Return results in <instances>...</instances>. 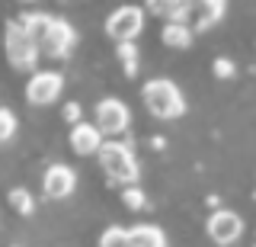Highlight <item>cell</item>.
<instances>
[{
  "instance_id": "obj_16",
  "label": "cell",
  "mask_w": 256,
  "mask_h": 247,
  "mask_svg": "<svg viewBox=\"0 0 256 247\" xmlns=\"http://www.w3.org/2000/svg\"><path fill=\"white\" fill-rule=\"evenodd\" d=\"M10 205H13V209L20 212V215H32V212H36L32 193H29V189H22V186H16L13 193H10Z\"/></svg>"
},
{
  "instance_id": "obj_14",
  "label": "cell",
  "mask_w": 256,
  "mask_h": 247,
  "mask_svg": "<svg viewBox=\"0 0 256 247\" xmlns=\"http://www.w3.org/2000/svg\"><path fill=\"white\" fill-rule=\"evenodd\" d=\"M160 36H164V45H170V49H189L192 45V33L182 23H166Z\"/></svg>"
},
{
  "instance_id": "obj_11",
  "label": "cell",
  "mask_w": 256,
  "mask_h": 247,
  "mask_svg": "<svg viewBox=\"0 0 256 247\" xmlns=\"http://www.w3.org/2000/svg\"><path fill=\"white\" fill-rule=\"evenodd\" d=\"M100 145H102V132L93 122H74V129H70V148L77 154H96Z\"/></svg>"
},
{
  "instance_id": "obj_15",
  "label": "cell",
  "mask_w": 256,
  "mask_h": 247,
  "mask_svg": "<svg viewBox=\"0 0 256 247\" xmlns=\"http://www.w3.org/2000/svg\"><path fill=\"white\" fill-rule=\"evenodd\" d=\"M144 7L154 17H164L166 23H180V13H182V0H148Z\"/></svg>"
},
{
  "instance_id": "obj_7",
  "label": "cell",
  "mask_w": 256,
  "mask_h": 247,
  "mask_svg": "<svg viewBox=\"0 0 256 247\" xmlns=\"http://www.w3.org/2000/svg\"><path fill=\"white\" fill-rule=\"evenodd\" d=\"M128 119H132V113H128V106L122 100L116 97H106L96 103V129H100L102 135H118L128 129Z\"/></svg>"
},
{
  "instance_id": "obj_20",
  "label": "cell",
  "mask_w": 256,
  "mask_h": 247,
  "mask_svg": "<svg viewBox=\"0 0 256 247\" xmlns=\"http://www.w3.org/2000/svg\"><path fill=\"white\" fill-rule=\"evenodd\" d=\"M122 199H125V205H128V209H141V205H144V193H141L138 186H128Z\"/></svg>"
},
{
  "instance_id": "obj_17",
  "label": "cell",
  "mask_w": 256,
  "mask_h": 247,
  "mask_svg": "<svg viewBox=\"0 0 256 247\" xmlns=\"http://www.w3.org/2000/svg\"><path fill=\"white\" fill-rule=\"evenodd\" d=\"M100 247H128V228H122V225L106 228L100 237Z\"/></svg>"
},
{
  "instance_id": "obj_5",
  "label": "cell",
  "mask_w": 256,
  "mask_h": 247,
  "mask_svg": "<svg viewBox=\"0 0 256 247\" xmlns=\"http://www.w3.org/2000/svg\"><path fill=\"white\" fill-rule=\"evenodd\" d=\"M144 29V13L141 7H118L116 13L106 20V33L116 39V42H134V36H138Z\"/></svg>"
},
{
  "instance_id": "obj_4",
  "label": "cell",
  "mask_w": 256,
  "mask_h": 247,
  "mask_svg": "<svg viewBox=\"0 0 256 247\" xmlns=\"http://www.w3.org/2000/svg\"><path fill=\"white\" fill-rule=\"evenodd\" d=\"M224 10H228V0H182L180 23L189 33H202L224 17Z\"/></svg>"
},
{
  "instance_id": "obj_6",
  "label": "cell",
  "mask_w": 256,
  "mask_h": 247,
  "mask_svg": "<svg viewBox=\"0 0 256 247\" xmlns=\"http://www.w3.org/2000/svg\"><path fill=\"white\" fill-rule=\"evenodd\" d=\"M61 87H64V77L58 71H36L26 84V100L32 106H48L61 97Z\"/></svg>"
},
{
  "instance_id": "obj_9",
  "label": "cell",
  "mask_w": 256,
  "mask_h": 247,
  "mask_svg": "<svg viewBox=\"0 0 256 247\" xmlns=\"http://www.w3.org/2000/svg\"><path fill=\"white\" fill-rule=\"evenodd\" d=\"M74 26H70L68 20H52V26H48V33L42 39V45H38V55H52V58H61V55L70 52V45H74Z\"/></svg>"
},
{
  "instance_id": "obj_18",
  "label": "cell",
  "mask_w": 256,
  "mask_h": 247,
  "mask_svg": "<svg viewBox=\"0 0 256 247\" xmlns=\"http://www.w3.org/2000/svg\"><path fill=\"white\" fill-rule=\"evenodd\" d=\"M118 61H122L125 74L138 71V49H134V42H118Z\"/></svg>"
},
{
  "instance_id": "obj_21",
  "label": "cell",
  "mask_w": 256,
  "mask_h": 247,
  "mask_svg": "<svg viewBox=\"0 0 256 247\" xmlns=\"http://www.w3.org/2000/svg\"><path fill=\"white\" fill-rule=\"evenodd\" d=\"M234 61H228V58H218V61H214V74H218V77H230V74H234Z\"/></svg>"
},
{
  "instance_id": "obj_13",
  "label": "cell",
  "mask_w": 256,
  "mask_h": 247,
  "mask_svg": "<svg viewBox=\"0 0 256 247\" xmlns=\"http://www.w3.org/2000/svg\"><path fill=\"white\" fill-rule=\"evenodd\" d=\"M52 13H26L22 20H16L22 26V33H26L29 39H32V45H42V39H45V33H48V26H52Z\"/></svg>"
},
{
  "instance_id": "obj_19",
  "label": "cell",
  "mask_w": 256,
  "mask_h": 247,
  "mask_svg": "<svg viewBox=\"0 0 256 247\" xmlns=\"http://www.w3.org/2000/svg\"><path fill=\"white\" fill-rule=\"evenodd\" d=\"M13 135H16V116L10 113V109H0V145L10 141Z\"/></svg>"
},
{
  "instance_id": "obj_2",
  "label": "cell",
  "mask_w": 256,
  "mask_h": 247,
  "mask_svg": "<svg viewBox=\"0 0 256 247\" xmlns=\"http://www.w3.org/2000/svg\"><path fill=\"white\" fill-rule=\"evenodd\" d=\"M96 157H100V167L112 180H118V183L138 180V164H134V154L125 141H102L100 151H96Z\"/></svg>"
},
{
  "instance_id": "obj_1",
  "label": "cell",
  "mask_w": 256,
  "mask_h": 247,
  "mask_svg": "<svg viewBox=\"0 0 256 247\" xmlns=\"http://www.w3.org/2000/svg\"><path fill=\"white\" fill-rule=\"evenodd\" d=\"M141 100L157 119H180L186 113V100H182L180 87L173 81H166V77H154V81L144 84Z\"/></svg>"
},
{
  "instance_id": "obj_22",
  "label": "cell",
  "mask_w": 256,
  "mask_h": 247,
  "mask_svg": "<svg viewBox=\"0 0 256 247\" xmlns=\"http://www.w3.org/2000/svg\"><path fill=\"white\" fill-rule=\"evenodd\" d=\"M64 116H68L70 122H80V106L77 103H68V106H64Z\"/></svg>"
},
{
  "instance_id": "obj_12",
  "label": "cell",
  "mask_w": 256,
  "mask_h": 247,
  "mask_svg": "<svg viewBox=\"0 0 256 247\" xmlns=\"http://www.w3.org/2000/svg\"><path fill=\"white\" fill-rule=\"evenodd\" d=\"M128 247H166V234L157 225H134L128 228Z\"/></svg>"
},
{
  "instance_id": "obj_10",
  "label": "cell",
  "mask_w": 256,
  "mask_h": 247,
  "mask_svg": "<svg viewBox=\"0 0 256 247\" xmlns=\"http://www.w3.org/2000/svg\"><path fill=\"white\" fill-rule=\"evenodd\" d=\"M42 186H45V196H52V199L70 196V193H74V186H77L74 167H68V164H52V167L45 170V177H42Z\"/></svg>"
},
{
  "instance_id": "obj_8",
  "label": "cell",
  "mask_w": 256,
  "mask_h": 247,
  "mask_svg": "<svg viewBox=\"0 0 256 247\" xmlns=\"http://www.w3.org/2000/svg\"><path fill=\"white\" fill-rule=\"evenodd\" d=\"M240 234H244V218H240L237 212L218 209L212 218H208V237H212L214 244L228 247V244H234Z\"/></svg>"
},
{
  "instance_id": "obj_3",
  "label": "cell",
  "mask_w": 256,
  "mask_h": 247,
  "mask_svg": "<svg viewBox=\"0 0 256 247\" xmlns=\"http://www.w3.org/2000/svg\"><path fill=\"white\" fill-rule=\"evenodd\" d=\"M4 49L16 71H32L38 65V49L32 45V39L22 33V26L16 20L6 23V29H4Z\"/></svg>"
}]
</instances>
